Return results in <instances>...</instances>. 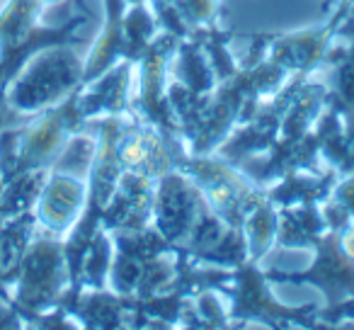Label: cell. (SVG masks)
<instances>
[{"label": "cell", "instance_id": "1", "mask_svg": "<svg viewBox=\"0 0 354 330\" xmlns=\"http://www.w3.org/2000/svg\"><path fill=\"white\" fill-rule=\"evenodd\" d=\"M289 80L279 66L270 64L257 44L241 61L236 73L218 80L212 93L194 95L177 80H170L167 100L180 124V136L194 156L214 153L257 100L267 98Z\"/></svg>", "mask_w": 354, "mask_h": 330}, {"label": "cell", "instance_id": "2", "mask_svg": "<svg viewBox=\"0 0 354 330\" xmlns=\"http://www.w3.org/2000/svg\"><path fill=\"white\" fill-rule=\"evenodd\" d=\"M41 15L44 6L39 0H6L0 10V129L27 122L25 117L10 112L6 104L8 88L27 61L46 46H80L85 42L83 30L90 25L88 8L78 6V12L56 27L41 25Z\"/></svg>", "mask_w": 354, "mask_h": 330}, {"label": "cell", "instance_id": "3", "mask_svg": "<svg viewBox=\"0 0 354 330\" xmlns=\"http://www.w3.org/2000/svg\"><path fill=\"white\" fill-rule=\"evenodd\" d=\"M85 129L88 122L80 114L75 93L27 122L0 129V178L49 170L71 138Z\"/></svg>", "mask_w": 354, "mask_h": 330}, {"label": "cell", "instance_id": "4", "mask_svg": "<svg viewBox=\"0 0 354 330\" xmlns=\"http://www.w3.org/2000/svg\"><path fill=\"white\" fill-rule=\"evenodd\" d=\"M83 64L85 59L73 44H56L37 51L8 88V109L30 119L61 104L83 85Z\"/></svg>", "mask_w": 354, "mask_h": 330}, {"label": "cell", "instance_id": "5", "mask_svg": "<svg viewBox=\"0 0 354 330\" xmlns=\"http://www.w3.org/2000/svg\"><path fill=\"white\" fill-rule=\"evenodd\" d=\"M218 294L228 299V318H231L233 328H248V325H262V328L272 330L320 328L318 306L281 304L272 294V282L252 260L233 267L231 279L218 289Z\"/></svg>", "mask_w": 354, "mask_h": 330}, {"label": "cell", "instance_id": "6", "mask_svg": "<svg viewBox=\"0 0 354 330\" xmlns=\"http://www.w3.org/2000/svg\"><path fill=\"white\" fill-rule=\"evenodd\" d=\"M177 170L199 185L209 207L231 226H243L245 217L267 199L265 185L255 183L241 165H233L218 153L194 156L185 148L177 158Z\"/></svg>", "mask_w": 354, "mask_h": 330}, {"label": "cell", "instance_id": "7", "mask_svg": "<svg viewBox=\"0 0 354 330\" xmlns=\"http://www.w3.org/2000/svg\"><path fill=\"white\" fill-rule=\"evenodd\" d=\"M68 284L71 275L68 262H66L64 238L51 236V233L37 228L25 253L17 282L12 286L10 304L15 306V311L22 318L44 313V311L59 306Z\"/></svg>", "mask_w": 354, "mask_h": 330}, {"label": "cell", "instance_id": "8", "mask_svg": "<svg viewBox=\"0 0 354 330\" xmlns=\"http://www.w3.org/2000/svg\"><path fill=\"white\" fill-rule=\"evenodd\" d=\"M308 250H313V260L306 270H267V279L272 284L315 286L323 294L325 306H335L354 296V260L344 253L342 243H339V231L330 226L323 228L308 241Z\"/></svg>", "mask_w": 354, "mask_h": 330}, {"label": "cell", "instance_id": "9", "mask_svg": "<svg viewBox=\"0 0 354 330\" xmlns=\"http://www.w3.org/2000/svg\"><path fill=\"white\" fill-rule=\"evenodd\" d=\"M183 138H170L156 127L138 117L136 112L122 114L114 138V151L124 173H136L143 178L158 180L177 168V158L185 151Z\"/></svg>", "mask_w": 354, "mask_h": 330}, {"label": "cell", "instance_id": "10", "mask_svg": "<svg viewBox=\"0 0 354 330\" xmlns=\"http://www.w3.org/2000/svg\"><path fill=\"white\" fill-rule=\"evenodd\" d=\"M177 44H180V39L175 35L158 32V37L146 49V54L138 59V83L131 93V112H136L146 122L156 124L170 138H183L180 136V124H177V117L170 107V100H167L170 61Z\"/></svg>", "mask_w": 354, "mask_h": 330}, {"label": "cell", "instance_id": "11", "mask_svg": "<svg viewBox=\"0 0 354 330\" xmlns=\"http://www.w3.org/2000/svg\"><path fill=\"white\" fill-rule=\"evenodd\" d=\"M335 39L337 32L325 20L296 32L252 37L260 54L270 64L279 66L286 75H315L325 64H333Z\"/></svg>", "mask_w": 354, "mask_h": 330}, {"label": "cell", "instance_id": "12", "mask_svg": "<svg viewBox=\"0 0 354 330\" xmlns=\"http://www.w3.org/2000/svg\"><path fill=\"white\" fill-rule=\"evenodd\" d=\"M199 185L183 170H170L156 183V197H153V217L151 226L165 238L170 246L183 248L189 231L197 223L199 214L207 209Z\"/></svg>", "mask_w": 354, "mask_h": 330}, {"label": "cell", "instance_id": "13", "mask_svg": "<svg viewBox=\"0 0 354 330\" xmlns=\"http://www.w3.org/2000/svg\"><path fill=\"white\" fill-rule=\"evenodd\" d=\"M85 199H88V183L83 175L49 168L35 207H32L37 228L64 238L83 214Z\"/></svg>", "mask_w": 354, "mask_h": 330}, {"label": "cell", "instance_id": "14", "mask_svg": "<svg viewBox=\"0 0 354 330\" xmlns=\"http://www.w3.org/2000/svg\"><path fill=\"white\" fill-rule=\"evenodd\" d=\"M133 71H136V64L122 59L93 83L80 85L75 90L78 109L85 122L90 124L100 117H122V114L131 112Z\"/></svg>", "mask_w": 354, "mask_h": 330}, {"label": "cell", "instance_id": "15", "mask_svg": "<svg viewBox=\"0 0 354 330\" xmlns=\"http://www.w3.org/2000/svg\"><path fill=\"white\" fill-rule=\"evenodd\" d=\"M156 183L136 173H122L112 202L102 214L104 231H138L153 217Z\"/></svg>", "mask_w": 354, "mask_h": 330}, {"label": "cell", "instance_id": "16", "mask_svg": "<svg viewBox=\"0 0 354 330\" xmlns=\"http://www.w3.org/2000/svg\"><path fill=\"white\" fill-rule=\"evenodd\" d=\"M80 328L88 330H122L131 328V301L112 289H80L75 296H64L59 301Z\"/></svg>", "mask_w": 354, "mask_h": 330}, {"label": "cell", "instance_id": "17", "mask_svg": "<svg viewBox=\"0 0 354 330\" xmlns=\"http://www.w3.org/2000/svg\"><path fill=\"white\" fill-rule=\"evenodd\" d=\"M339 175L333 168H325L320 173L308 170H294L281 175L279 180L265 185V194L277 209L299 207V204H323L333 194Z\"/></svg>", "mask_w": 354, "mask_h": 330}, {"label": "cell", "instance_id": "18", "mask_svg": "<svg viewBox=\"0 0 354 330\" xmlns=\"http://www.w3.org/2000/svg\"><path fill=\"white\" fill-rule=\"evenodd\" d=\"M35 231L37 219L32 209L0 221V301L12 299V286L17 282Z\"/></svg>", "mask_w": 354, "mask_h": 330}, {"label": "cell", "instance_id": "19", "mask_svg": "<svg viewBox=\"0 0 354 330\" xmlns=\"http://www.w3.org/2000/svg\"><path fill=\"white\" fill-rule=\"evenodd\" d=\"M124 10H127L124 0H104V22L85 56L83 85L93 83L124 59Z\"/></svg>", "mask_w": 354, "mask_h": 330}, {"label": "cell", "instance_id": "20", "mask_svg": "<svg viewBox=\"0 0 354 330\" xmlns=\"http://www.w3.org/2000/svg\"><path fill=\"white\" fill-rule=\"evenodd\" d=\"M328 88V104H333L342 117L349 173H354V42L333 59V85Z\"/></svg>", "mask_w": 354, "mask_h": 330}, {"label": "cell", "instance_id": "21", "mask_svg": "<svg viewBox=\"0 0 354 330\" xmlns=\"http://www.w3.org/2000/svg\"><path fill=\"white\" fill-rule=\"evenodd\" d=\"M170 73L172 80L192 90L194 95L212 93L218 83L216 73L212 68V61H209L207 51H204V46L199 44V39L194 35L180 39L170 61Z\"/></svg>", "mask_w": 354, "mask_h": 330}, {"label": "cell", "instance_id": "22", "mask_svg": "<svg viewBox=\"0 0 354 330\" xmlns=\"http://www.w3.org/2000/svg\"><path fill=\"white\" fill-rule=\"evenodd\" d=\"M279 226H277V248L284 250H306L308 241L328 228L320 212V204H299V207H281Z\"/></svg>", "mask_w": 354, "mask_h": 330}, {"label": "cell", "instance_id": "23", "mask_svg": "<svg viewBox=\"0 0 354 330\" xmlns=\"http://www.w3.org/2000/svg\"><path fill=\"white\" fill-rule=\"evenodd\" d=\"M112 255H114L112 236H109V231L100 228V231L93 236V241H90L88 250H85V255H83L78 284H75L73 291L66 289L64 296H75L80 289H107ZM64 296H61V299H64Z\"/></svg>", "mask_w": 354, "mask_h": 330}, {"label": "cell", "instance_id": "24", "mask_svg": "<svg viewBox=\"0 0 354 330\" xmlns=\"http://www.w3.org/2000/svg\"><path fill=\"white\" fill-rule=\"evenodd\" d=\"M158 22L146 0L127 6L124 10V59L138 64L146 49L158 37Z\"/></svg>", "mask_w": 354, "mask_h": 330}, {"label": "cell", "instance_id": "25", "mask_svg": "<svg viewBox=\"0 0 354 330\" xmlns=\"http://www.w3.org/2000/svg\"><path fill=\"white\" fill-rule=\"evenodd\" d=\"M277 226H279V212L265 199L260 207H255L243 221V236L248 243V260L260 262L277 243Z\"/></svg>", "mask_w": 354, "mask_h": 330}, {"label": "cell", "instance_id": "26", "mask_svg": "<svg viewBox=\"0 0 354 330\" xmlns=\"http://www.w3.org/2000/svg\"><path fill=\"white\" fill-rule=\"evenodd\" d=\"M180 328H202V330H216V328H233L228 311L221 306V294L216 289H202L199 294L187 296V304L183 309Z\"/></svg>", "mask_w": 354, "mask_h": 330}, {"label": "cell", "instance_id": "27", "mask_svg": "<svg viewBox=\"0 0 354 330\" xmlns=\"http://www.w3.org/2000/svg\"><path fill=\"white\" fill-rule=\"evenodd\" d=\"M153 10V17L158 22V30L167 32V35H175L177 39H185V37L192 35V30L187 27L180 10V3L177 0H146Z\"/></svg>", "mask_w": 354, "mask_h": 330}, {"label": "cell", "instance_id": "28", "mask_svg": "<svg viewBox=\"0 0 354 330\" xmlns=\"http://www.w3.org/2000/svg\"><path fill=\"white\" fill-rule=\"evenodd\" d=\"M177 3L192 32L216 25L218 12H221V0H177Z\"/></svg>", "mask_w": 354, "mask_h": 330}, {"label": "cell", "instance_id": "29", "mask_svg": "<svg viewBox=\"0 0 354 330\" xmlns=\"http://www.w3.org/2000/svg\"><path fill=\"white\" fill-rule=\"evenodd\" d=\"M330 197H333L335 202L342 204V207L349 212V217L354 219V173H349V175H344V178H339Z\"/></svg>", "mask_w": 354, "mask_h": 330}, {"label": "cell", "instance_id": "30", "mask_svg": "<svg viewBox=\"0 0 354 330\" xmlns=\"http://www.w3.org/2000/svg\"><path fill=\"white\" fill-rule=\"evenodd\" d=\"M352 8L354 0H325V22L330 27H335V32H337Z\"/></svg>", "mask_w": 354, "mask_h": 330}, {"label": "cell", "instance_id": "31", "mask_svg": "<svg viewBox=\"0 0 354 330\" xmlns=\"http://www.w3.org/2000/svg\"><path fill=\"white\" fill-rule=\"evenodd\" d=\"M0 330H25L22 315L10 301H0Z\"/></svg>", "mask_w": 354, "mask_h": 330}, {"label": "cell", "instance_id": "32", "mask_svg": "<svg viewBox=\"0 0 354 330\" xmlns=\"http://www.w3.org/2000/svg\"><path fill=\"white\" fill-rule=\"evenodd\" d=\"M339 243H342L344 253L354 260V219L344 228H339Z\"/></svg>", "mask_w": 354, "mask_h": 330}, {"label": "cell", "instance_id": "33", "mask_svg": "<svg viewBox=\"0 0 354 330\" xmlns=\"http://www.w3.org/2000/svg\"><path fill=\"white\" fill-rule=\"evenodd\" d=\"M347 25H354V8L347 12V17H344V22H342V25H339V27H347Z\"/></svg>", "mask_w": 354, "mask_h": 330}, {"label": "cell", "instance_id": "34", "mask_svg": "<svg viewBox=\"0 0 354 330\" xmlns=\"http://www.w3.org/2000/svg\"><path fill=\"white\" fill-rule=\"evenodd\" d=\"M39 3L44 8H49V6H56V3H61V0H39Z\"/></svg>", "mask_w": 354, "mask_h": 330}, {"label": "cell", "instance_id": "35", "mask_svg": "<svg viewBox=\"0 0 354 330\" xmlns=\"http://www.w3.org/2000/svg\"><path fill=\"white\" fill-rule=\"evenodd\" d=\"M3 187H6V178H0V197H3Z\"/></svg>", "mask_w": 354, "mask_h": 330}, {"label": "cell", "instance_id": "36", "mask_svg": "<svg viewBox=\"0 0 354 330\" xmlns=\"http://www.w3.org/2000/svg\"><path fill=\"white\" fill-rule=\"evenodd\" d=\"M124 3H127V6H133V3H141V0H124Z\"/></svg>", "mask_w": 354, "mask_h": 330}]
</instances>
